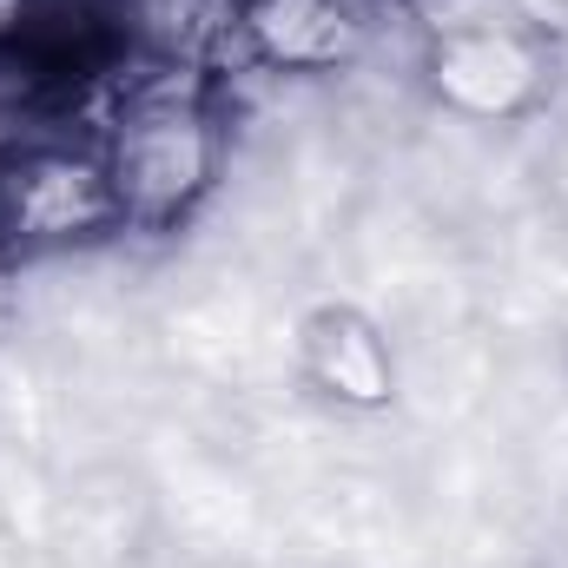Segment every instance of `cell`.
Wrapping results in <instances>:
<instances>
[{
  "mask_svg": "<svg viewBox=\"0 0 568 568\" xmlns=\"http://www.w3.org/2000/svg\"><path fill=\"white\" fill-rule=\"evenodd\" d=\"M7 265H20V258H13V252H7V239H0V278H7Z\"/></svg>",
  "mask_w": 568,
  "mask_h": 568,
  "instance_id": "6",
  "label": "cell"
},
{
  "mask_svg": "<svg viewBox=\"0 0 568 568\" xmlns=\"http://www.w3.org/2000/svg\"><path fill=\"white\" fill-rule=\"evenodd\" d=\"M417 73L443 113L476 126H509L549 93L542 40L496 13H436Z\"/></svg>",
  "mask_w": 568,
  "mask_h": 568,
  "instance_id": "2",
  "label": "cell"
},
{
  "mask_svg": "<svg viewBox=\"0 0 568 568\" xmlns=\"http://www.w3.org/2000/svg\"><path fill=\"white\" fill-rule=\"evenodd\" d=\"M297 364H304V384L317 397H331L337 410L371 417V410H390V397H397V351H390L384 324H371L351 304H324L304 324Z\"/></svg>",
  "mask_w": 568,
  "mask_h": 568,
  "instance_id": "5",
  "label": "cell"
},
{
  "mask_svg": "<svg viewBox=\"0 0 568 568\" xmlns=\"http://www.w3.org/2000/svg\"><path fill=\"white\" fill-rule=\"evenodd\" d=\"M404 0H245L239 13V67L278 80L357 73L384 47V20Z\"/></svg>",
  "mask_w": 568,
  "mask_h": 568,
  "instance_id": "3",
  "label": "cell"
},
{
  "mask_svg": "<svg viewBox=\"0 0 568 568\" xmlns=\"http://www.w3.org/2000/svg\"><path fill=\"white\" fill-rule=\"evenodd\" d=\"M126 232L100 145L53 133L0 159V239L13 258H53Z\"/></svg>",
  "mask_w": 568,
  "mask_h": 568,
  "instance_id": "1",
  "label": "cell"
},
{
  "mask_svg": "<svg viewBox=\"0 0 568 568\" xmlns=\"http://www.w3.org/2000/svg\"><path fill=\"white\" fill-rule=\"evenodd\" d=\"M239 13L245 0H113L100 13V40L152 67L225 80L239 67Z\"/></svg>",
  "mask_w": 568,
  "mask_h": 568,
  "instance_id": "4",
  "label": "cell"
}]
</instances>
